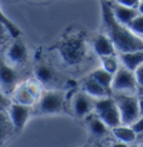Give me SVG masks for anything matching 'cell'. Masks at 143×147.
<instances>
[{
	"label": "cell",
	"mask_w": 143,
	"mask_h": 147,
	"mask_svg": "<svg viewBox=\"0 0 143 147\" xmlns=\"http://www.w3.org/2000/svg\"><path fill=\"white\" fill-rule=\"evenodd\" d=\"M102 19L106 35L113 42L117 54L143 50V39L133 34L129 27L121 25L113 16L108 2H102Z\"/></svg>",
	"instance_id": "obj_1"
},
{
	"label": "cell",
	"mask_w": 143,
	"mask_h": 147,
	"mask_svg": "<svg viewBox=\"0 0 143 147\" xmlns=\"http://www.w3.org/2000/svg\"><path fill=\"white\" fill-rule=\"evenodd\" d=\"M59 54L68 66L80 65L86 54L84 39L80 36H71L62 40L58 47Z\"/></svg>",
	"instance_id": "obj_2"
},
{
	"label": "cell",
	"mask_w": 143,
	"mask_h": 147,
	"mask_svg": "<svg viewBox=\"0 0 143 147\" xmlns=\"http://www.w3.org/2000/svg\"><path fill=\"white\" fill-rule=\"evenodd\" d=\"M113 98L120 111L122 125L132 126L140 118L139 98L129 94H114Z\"/></svg>",
	"instance_id": "obj_3"
},
{
	"label": "cell",
	"mask_w": 143,
	"mask_h": 147,
	"mask_svg": "<svg viewBox=\"0 0 143 147\" xmlns=\"http://www.w3.org/2000/svg\"><path fill=\"white\" fill-rule=\"evenodd\" d=\"M94 114L97 115L108 128L114 129L122 125L120 111L113 97L95 99Z\"/></svg>",
	"instance_id": "obj_4"
},
{
	"label": "cell",
	"mask_w": 143,
	"mask_h": 147,
	"mask_svg": "<svg viewBox=\"0 0 143 147\" xmlns=\"http://www.w3.org/2000/svg\"><path fill=\"white\" fill-rule=\"evenodd\" d=\"M65 107L64 94L57 90H48L42 94L36 106L37 114H57Z\"/></svg>",
	"instance_id": "obj_5"
},
{
	"label": "cell",
	"mask_w": 143,
	"mask_h": 147,
	"mask_svg": "<svg viewBox=\"0 0 143 147\" xmlns=\"http://www.w3.org/2000/svg\"><path fill=\"white\" fill-rule=\"evenodd\" d=\"M139 86L136 83L134 73L130 71L121 65L117 73L113 76L112 82V88L114 94H129L134 95V92L138 90Z\"/></svg>",
	"instance_id": "obj_6"
},
{
	"label": "cell",
	"mask_w": 143,
	"mask_h": 147,
	"mask_svg": "<svg viewBox=\"0 0 143 147\" xmlns=\"http://www.w3.org/2000/svg\"><path fill=\"white\" fill-rule=\"evenodd\" d=\"M20 75L18 70L10 66L5 58L0 56V88L7 96L12 94L20 85Z\"/></svg>",
	"instance_id": "obj_7"
},
{
	"label": "cell",
	"mask_w": 143,
	"mask_h": 147,
	"mask_svg": "<svg viewBox=\"0 0 143 147\" xmlns=\"http://www.w3.org/2000/svg\"><path fill=\"white\" fill-rule=\"evenodd\" d=\"M5 59L10 66L15 68L18 66H24L27 63L28 50L25 42L20 38L14 39V41L9 45L8 49L6 51Z\"/></svg>",
	"instance_id": "obj_8"
},
{
	"label": "cell",
	"mask_w": 143,
	"mask_h": 147,
	"mask_svg": "<svg viewBox=\"0 0 143 147\" xmlns=\"http://www.w3.org/2000/svg\"><path fill=\"white\" fill-rule=\"evenodd\" d=\"M95 99L89 96L86 92H77L72 101V109L76 117L78 118H86L94 111Z\"/></svg>",
	"instance_id": "obj_9"
},
{
	"label": "cell",
	"mask_w": 143,
	"mask_h": 147,
	"mask_svg": "<svg viewBox=\"0 0 143 147\" xmlns=\"http://www.w3.org/2000/svg\"><path fill=\"white\" fill-rule=\"evenodd\" d=\"M9 118L12 123V126L16 131H19L25 127L26 123L28 121L29 117H30V113H31V108L29 106H25V105H20L17 102H14L10 105L8 109Z\"/></svg>",
	"instance_id": "obj_10"
},
{
	"label": "cell",
	"mask_w": 143,
	"mask_h": 147,
	"mask_svg": "<svg viewBox=\"0 0 143 147\" xmlns=\"http://www.w3.org/2000/svg\"><path fill=\"white\" fill-rule=\"evenodd\" d=\"M93 49L95 51V54L99 57H110V56H116L115 47L113 45L112 40L105 35V34H101L94 38L93 40Z\"/></svg>",
	"instance_id": "obj_11"
},
{
	"label": "cell",
	"mask_w": 143,
	"mask_h": 147,
	"mask_svg": "<svg viewBox=\"0 0 143 147\" xmlns=\"http://www.w3.org/2000/svg\"><path fill=\"white\" fill-rule=\"evenodd\" d=\"M110 6H111L113 16L116 19V21L120 22L123 26H126V27L140 15V12H139L138 9H131V8L123 7V6L118 5L116 1L110 3Z\"/></svg>",
	"instance_id": "obj_12"
},
{
	"label": "cell",
	"mask_w": 143,
	"mask_h": 147,
	"mask_svg": "<svg viewBox=\"0 0 143 147\" xmlns=\"http://www.w3.org/2000/svg\"><path fill=\"white\" fill-rule=\"evenodd\" d=\"M83 92H86L89 96H91L94 99L110 97L108 90H106L103 86H101L91 75L83 80Z\"/></svg>",
	"instance_id": "obj_13"
},
{
	"label": "cell",
	"mask_w": 143,
	"mask_h": 147,
	"mask_svg": "<svg viewBox=\"0 0 143 147\" xmlns=\"http://www.w3.org/2000/svg\"><path fill=\"white\" fill-rule=\"evenodd\" d=\"M118 60L123 67L134 73L139 67L143 65V50L118 54Z\"/></svg>",
	"instance_id": "obj_14"
},
{
	"label": "cell",
	"mask_w": 143,
	"mask_h": 147,
	"mask_svg": "<svg viewBox=\"0 0 143 147\" xmlns=\"http://www.w3.org/2000/svg\"><path fill=\"white\" fill-rule=\"evenodd\" d=\"M86 126L89 134L95 138H103L108 131V127L95 114H91L86 117Z\"/></svg>",
	"instance_id": "obj_15"
},
{
	"label": "cell",
	"mask_w": 143,
	"mask_h": 147,
	"mask_svg": "<svg viewBox=\"0 0 143 147\" xmlns=\"http://www.w3.org/2000/svg\"><path fill=\"white\" fill-rule=\"evenodd\" d=\"M112 133H113L114 137L116 138V140L120 143L130 145V144H133L135 142H138V135L131 126L121 125L116 128L112 129Z\"/></svg>",
	"instance_id": "obj_16"
},
{
	"label": "cell",
	"mask_w": 143,
	"mask_h": 147,
	"mask_svg": "<svg viewBox=\"0 0 143 147\" xmlns=\"http://www.w3.org/2000/svg\"><path fill=\"white\" fill-rule=\"evenodd\" d=\"M16 130L12 126V123L9 118L8 113L0 111V147H2L6 142L11 137Z\"/></svg>",
	"instance_id": "obj_17"
},
{
	"label": "cell",
	"mask_w": 143,
	"mask_h": 147,
	"mask_svg": "<svg viewBox=\"0 0 143 147\" xmlns=\"http://www.w3.org/2000/svg\"><path fill=\"white\" fill-rule=\"evenodd\" d=\"M14 96V102H17L20 105H25V106H31L35 102L36 98L33 96V94L28 89L26 83H21L17 87V89L12 94Z\"/></svg>",
	"instance_id": "obj_18"
},
{
	"label": "cell",
	"mask_w": 143,
	"mask_h": 147,
	"mask_svg": "<svg viewBox=\"0 0 143 147\" xmlns=\"http://www.w3.org/2000/svg\"><path fill=\"white\" fill-rule=\"evenodd\" d=\"M35 75L37 80L43 85H50L55 79V73L47 65H38L35 69Z\"/></svg>",
	"instance_id": "obj_19"
},
{
	"label": "cell",
	"mask_w": 143,
	"mask_h": 147,
	"mask_svg": "<svg viewBox=\"0 0 143 147\" xmlns=\"http://www.w3.org/2000/svg\"><path fill=\"white\" fill-rule=\"evenodd\" d=\"M0 27H2L9 34L10 38L12 39H18L21 35V30L15 22H12L10 19L2 12L0 9Z\"/></svg>",
	"instance_id": "obj_20"
},
{
	"label": "cell",
	"mask_w": 143,
	"mask_h": 147,
	"mask_svg": "<svg viewBox=\"0 0 143 147\" xmlns=\"http://www.w3.org/2000/svg\"><path fill=\"white\" fill-rule=\"evenodd\" d=\"M91 76L101 86H103L106 90H111L112 88V82H113V75L107 73L106 70H104L103 68H97L95 69L93 73L91 74Z\"/></svg>",
	"instance_id": "obj_21"
},
{
	"label": "cell",
	"mask_w": 143,
	"mask_h": 147,
	"mask_svg": "<svg viewBox=\"0 0 143 147\" xmlns=\"http://www.w3.org/2000/svg\"><path fill=\"white\" fill-rule=\"evenodd\" d=\"M102 61V68L104 70H106L107 73H110L111 75H115L117 73V70L120 69V60L116 56H110V57H103L101 58Z\"/></svg>",
	"instance_id": "obj_22"
},
{
	"label": "cell",
	"mask_w": 143,
	"mask_h": 147,
	"mask_svg": "<svg viewBox=\"0 0 143 147\" xmlns=\"http://www.w3.org/2000/svg\"><path fill=\"white\" fill-rule=\"evenodd\" d=\"M127 27H129V29H130L133 34H135L136 36H139L140 38H143V16L142 15H139Z\"/></svg>",
	"instance_id": "obj_23"
},
{
	"label": "cell",
	"mask_w": 143,
	"mask_h": 147,
	"mask_svg": "<svg viewBox=\"0 0 143 147\" xmlns=\"http://www.w3.org/2000/svg\"><path fill=\"white\" fill-rule=\"evenodd\" d=\"M11 104H12V101L9 99V96H7L0 88V111L7 113Z\"/></svg>",
	"instance_id": "obj_24"
},
{
	"label": "cell",
	"mask_w": 143,
	"mask_h": 147,
	"mask_svg": "<svg viewBox=\"0 0 143 147\" xmlns=\"http://www.w3.org/2000/svg\"><path fill=\"white\" fill-rule=\"evenodd\" d=\"M118 5L126 7V8H131V9H138L139 5H140V1L139 0H118L116 1Z\"/></svg>",
	"instance_id": "obj_25"
},
{
	"label": "cell",
	"mask_w": 143,
	"mask_h": 147,
	"mask_svg": "<svg viewBox=\"0 0 143 147\" xmlns=\"http://www.w3.org/2000/svg\"><path fill=\"white\" fill-rule=\"evenodd\" d=\"M131 127H132V128L134 129V131L136 133L138 137H139V136H142L143 135V116H141Z\"/></svg>",
	"instance_id": "obj_26"
},
{
	"label": "cell",
	"mask_w": 143,
	"mask_h": 147,
	"mask_svg": "<svg viewBox=\"0 0 143 147\" xmlns=\"http://www.w3.org/2000/svg\"><path fill=\"white\" fill-rule=\"evenodd\" d=\"M134 76H135L139 88H143V65L134 71Z\"/></svg>",
	"instance_id": "obj_27"
},
{
	"label": "cell",
	"mask_w": 143,
	"mask_h": 147,
	"mask_svg": "<svg viewBox=\"0 0 143 147\" xmlns=\"http://www.w3.org/2000/svg\"><path fill=\"white\" fill-rule=\"evenodd\" d=\"M7 37H10L9 34L2 27H0V46H2V45L6 42Z\"/></svg>",
	"instance_id": "obj_28"
},
{
	"label": "cell",
	"mask_w": 143,
	"mask_h": 147,
	"mask_svg": "<svg viewBox=\"0 0 143 147\" xmlns=\"http://www.w3.org/2000/svg\"><path fill=\"white\" fill-rule=\"evenodd\" d=\"M139 111H140V117L143 116V97L139 98Z\"/></svg>",
	"instance_id": "obj_29"
},
{
	"label": "cell",
	"mask_w": 143,
	"mask_h": 147,
	"mask_svg": "<svg viewBox=\"0 0 143 147\" xmlns=\"http://www.w3.org/2000/svg\"><path fill=\"white\" fill-rule=\"evenodd\" d=\"M111 147H130V146L126 145V144H123V143H120V142H115V143L112 144Z\"/></svg>",
	"instance_id": "obj_30"
},
{
	"label": "cell",
	"mask_w": 143,
	"mask_h": 147,
	"mask_svg": "<svg viewBox=\"0 0 143 147\" xmlns=\"http://www.w3.org/2000/svg\"><path fill=\"white\" fill-rule=\"evenodd\" d=\"M138 10H139L140 15L143 16V1H140V5H139V7H138Z\"/></svg>",
	"instance_id": "obj_31"
},
{
	"label": "cell",
	"mask_w": 143,
	"mask_h": 147,
	"mask_svg": "<svg viewBox=\"0 0 143 147\" xmlns=\"http://www.w3.org/2000/svg\"><path fill=\"white\" fill-rule=\"evenodd\" d=\"M138 143H139V144H142L143 145V135L142 136H139V137H138Z\"/></svg>",
	"instance_id": "obj_32"
},
{
	"label": "cell",
	"mask_w": 143,
	"mask_h": 147,
	"mask_svg": "<svg viewBox=\"0 0 143 147\" xmlns=\"http://www.w3.org/2000/svg\"><path fill=\"white\" fill-rule=\"evenodd\" d=\"M133 147H143V145H142V144H138L136 146H133Z\"/></svg>",
	"instance_id": "obj_33"
},
{
	"label": "cell",
	"mask_w": 143,
	"mask_h": 147,
	"mask_svg": "<svg viewBox=\"0 0 143 147\" xmlns=\"http://www.w3.org/2000/svg\"><path fill=\"white\" fill-rule=\"evenodd\" d=\"M96 147H104V146H103V145H97Z\"/></svg>",
	"instance_id": "obj_34"
},
{
	"label": "cell",
	"mask_w": 143,
	"mask_h": 147,
	"mask_svg": "<svg viewBox=\"0 0 143 147\" xmlns=\"http://www.w3.org/2000/svg\"><path fill=\"white\" fill-rule=\"evenodd\" d=\"M89 147H93V146H89Z\"/></svg>",
	"instance_id": "obj_35"
},
{
	"label": "cell",
	"mask_w": 143,
	"mask_h": 147,
	"mask_svg": "<svg viewBox=\"0 0 143 147\" xmlns=\"http://www.w3.org/2000/svg\"><path fill=\"white\" fill-rule=\"evenodd\" d=\"M142 39H143V38H142Z\"/></svg>",
	"instance_id": "obj_36"
}]
</instances>
